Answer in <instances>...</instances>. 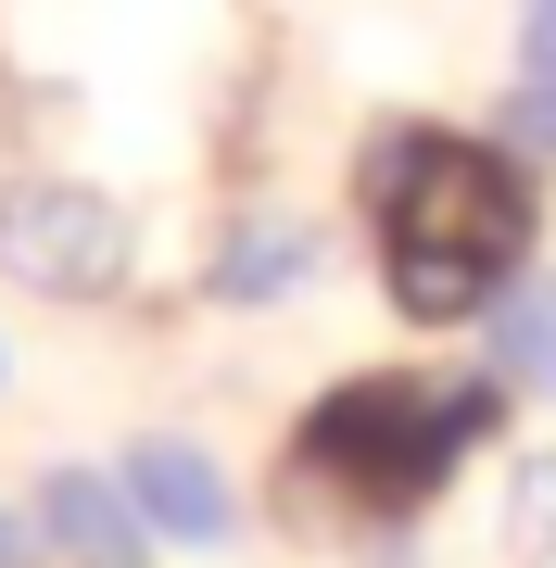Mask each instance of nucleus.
I'll return each instance as SVG.
<instances>
[{"label":"nucleus","mask_w":556,"mask_h":568,"mask_svg":"<svg viewBox=\"0 0 556 568\" xmlns=\"http://www.w3.org/2000/svg\"><path fill=\"white\" fill-rule=\"evenodd\" d=\"M506 429V392L481 366H354L304 405L279 455V530L291 544H367V530H417L443 480Z\"/></svg>","instance_id":"obj_2"},{"label":"nucleus","mask_w":556,"mask_h":568,"mask_svg":"<svg viewBox=\"0 0 556 568\" xmlns=\"http://www.w3.org/2000/svg\"><path fill=\"white\" fill-rule=\"evenodd\" d=\"M140 265V215L102 178H0V278L39 304H114Z\"/></svg>","instance_id":"obj_3"},{"label":"nucleus","mask_w":556,"mask_h":568,"mask_svg":"<svg viewBox=\"0 0 556 568\" xmlns=\"http://www.w3.org/2000/svg\"><path fill=\"white\" fill-rule=\"evenodd\" d=\"M518 77L556 89V0H518Z\"/></svg>","instance_id":"obj_9"},{"label":"nucleus","mask_w":556,"mask_h":568,"mask_svg":"<svg viewBox=\"0 0 556 568\" xmlns=\"http://www.w3.org/2000/svg\"><path fill=\"white\" fill-rule=\"evenodd\" d=\"M26 544H39V530H26L13 506H0V568H26Z\"/></svg>","instance_id":"obj_10"},{"label":"nucleus","mask_w":556,"mask_h":568,"mask_svg":"<svg viewBox=\"0 0 556 568\" xmlns=\"http://www.w3.org/2000/svg\"><path fill=\"white\" fill-rule=\"evenodd\" d=\"M26 530H39L63 568H140V556H152V530H140V506H127L114 467H39Z\"/></svg>","instance_id":"obj_6"},{"label":"nucleus","mask_w":556,"mask_h":568,"mask_svg":"<svg viewBox=\"0 0 556 568\" xmlns=\"http://www.w3.org/2000/svg\"><path fill=\"white\" fill-rule=\"evenodd\" d=\"M114 480H127V506H140V530L178 544V556H215L228 530H241V493H228V467L190 443V429H140V443L114 455Z\"/></svg>","instance_id":"obj_5"},{"label":"nucleus","mask_w":556,"mask_h":568,"mask_svg":"<svg viewBox=\"0 0 556 568\" xmlns=\"http://www.w3.org/2000/svg\"><path fill=\"white\" fill-rule=\"evenodd\" d=\"M481 379L506 405H556V265H518L481 304Z\"/></svg>","instance_id":"obj_7"},{"label":"nucleus","mask_w":556,"mask_h":568,"mask_svg":"<svg viewBox=\"0 0 556 568\" xmlns=\"http://www.w3.org/2000/svg\"><path fill=\"white\" fill-rule=\"evenodd\" d=\"M354 215L380 241V304L405 328H481V304L532 265V164L494 140H455L431 114H380L354 152Z\"/></svg>","instance_id":"obj_1"},{"label":"nucleus","mask_w":556,"mask_h":568,"mask_svg":"<svg viewBox=\"0 0 556 568\" xmlns=\"http://www.w3.org/2000/svg\"><path fill=\"white\" fill-rule=\"evenodd\" d=\"M494 530H506V556H518V568H556V443H532V455L506 467Z\"/></svg>","instance_id":"obj_8"},{"label":"nucleus","mask_w":556,"mask_h":568,"mask_svg":"<svg viewBox=\"0 0 556 568\" xmlns=\"http://www.w3.org/2000/svg\"><path fill=\"white\" fill-rule=\"evenodd\" d=\"M316 278H330V215H304V203H241L203 241V265H190V291L228 304V316H266V304H291Z\"/></svg>","instance_id":"obj_4"}]
</instances>
